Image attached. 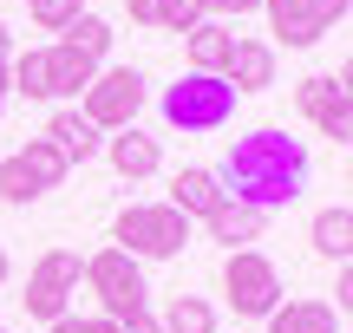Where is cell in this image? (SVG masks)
Instances as JSON below:
<instances>
[{"mask_svg": "<svg viewBox=\"0 0 353 333\" xmlns=\"http://www.w3.org/2000/svg\"><path fill=\"white\" fill-rule=\"evenodd\" d=\"M216 177H223V190L236 196V203H255V209L275 216V209H288L294 196L307 190V144L288 138V131H275V125H262V131L229 144Z\"/></svg>", "mask_w": 353, "mask_h": 333, "instance_id": "6da1fadb", "label": "cell"}, {"mask_svg": "<svg viewBox=\"0 0 353 333\" xmlns=\"http://www.w3.org/2000/svg\"><path fill=\"white\" fill-rule=\"evenodd\" d=\"M183 242H190V216L170 203H131L112 222V248H125L138 261H170V255H183Z\"/></svg>", "mask_w": 353, "mask_h": 333, "instance_id": "7a4b0ae2", "label": "cell"}, {"mask_svg": "<svg viewBox=\"0 0 353 333\" xmlns=\"http://www.w3.org/2000/svg\"><path fill=\"white\" fill-rule=\"evenodd\" d=\"M236 98L242 92L223 72H183L176 85H164V118L176 131H223L236 118Z\"/></svg>", "mask_w": 353, "mask_h": 333, "instance_id": "3957f363", "label": "cell"}, {"mask_svg": "<svg viewBox=\"0 0 353 333\" xmlns=\"http://www.w3.org/2000/svg\"><path fill=\"white\" fill-rule=\"evenodd\" d=\"M79 98H85L79 111H85L99 131H125V125H138L144 98H151V78H144L138 65H99V78H92Z\"/></svg>", "mask_w": 353, "mask_h": 333, "instance_id": "277c9868", "label": "cell"}, {"mask_svg": "<svg viewBox=\"0 0 353 333\" xmlns=\"http://www.w3.org/2000/svg\"><path fill=\"white\" fill-rule=\"evenodd\" d=\"M223 294H229V308H236V321H268V314L281 308V275H275V261H268L262 248H229V261H223Z\"/></svg>", "mask_w": 353, "mask_h": 333, "instance_id": "5b68a950", "label": "cell"}, {"mask_svg": "<svg viewBox=\"0 0 353 333\" xmlns=\"http://www.w3.org/2000/svg\"><path fill=\"white\" fill-rule=\"evenodd\" d=\"M79 281H85V261L72 255V248H46V255L33 261V275H26V314L33 321H65L72 314V294H79Z\"/></svg>", "mask_w": 353, "mask_h": 333, "instance_id": "8992f818", "label": "cell"}, {"mask_svg": "<svg viewBox=\"0 0 353 333\" xmlns=\"http://www.w3.org/2000/svg\"><path fill=\"white\" fill-rule=\"evenodd\" d=\"M65 170H72V164H65L46 138H26V151L0 157V203H13V209L39 203L46 190H59V183H65Z\"/></svg>", "mask_w": 353, "mask_h": 333, "instance_id": "52a82bcc", "label": "cell"}, {"mask_svg": "<svg viewBox=\"0 0 353 333\" xmlns=\"http://www.w3.org/2000/svg\"><path fill=\"white\" fill-rule=\"evenodd\" d=\"M85 288L99 294V314L105 321H125V314H138L144 308V268H138V255H125V248H99V255L85 261Z\"/></svg>", "mask_w": 353, "mask_h": 333, "instance_id": "ba28073f", "label": "cell"}, {"mask_svg": "<svg viewBox=\"0 0 353 333\" xmlns=\"http://www.w3.org/2000/svg\"><path fill=\"white\" fill-rule=\"evenodd\" d=\"M262 13H268L275 46L307 52V46H321V33H327V26H341L347 13H353V0H262Z\"/></svg>", "mask_w": 353, "mask_h": 333, "instance_id": "9c48e42d", "label": "cell"}, {"mask_svg": "<svg viewBox=\"0 0 353 333\" xmlns=\"http://www.w3.org/2000/svg\"><path fill=\"white\" fill-rule=\"evenodd\" d=\"M294 111H301L307 125L321 131V138H334V144H353V92H347L334 72H314V78H301V85H294Z\"/></svg>", "mask_w": 353, "mask_h": 333, "instance_id": "30bf717a", "label": "cell"}, {"mask_svg": "<svg viewBox=\"0 0 353 333\" xmlns=\"http://www.w3.org/2000/svg\"><path fill=\"white\" fill-rule=\"evenodd\" d=\"M39 138H46L52 151L65 157V164H85V157H99V151H105V131L92 125V118L79 111V105H65V111H52V118H46V131H39Z\"/></svg>", "mask_w": 353, "mask_h": 333, "instance_id": "8fae6325", "label": "cell"}, {"mask_svg": "<svg viewBox=\"0 0 353 333\" xmlns=\"http://www.w3.org/2000/svg\"><path fill=\"white\" fill-rule=\"evenodd\" d=\"M223 203H229V190H223V177H216V170L190 164V170H176V177H170V209H183L190 222L216 216Z\"/></svg>", "mask_w": 353, "mask_h": 333, "instance_id": "7c38bea8", "label": "cell"}, {"mask_svg": "<svg viewBox=\"0 0 353 333\" xmlns=\"http://www.w3.org/2000/svg\"><path fill=\"white\" fill-rule=\"evenodd\" d=\"M223 78L236 92H268V85H275V46H268V39H236Z\"/></svg>", "mask_w": 353, "mask_h": 333, "instance_id": "4fadbf2b", "label": "cell"}, {"mask_svg": "<svg viewBox=\"0 0 353 333\" xmlns=\"http://www.w3.org/2000/svg\"><path fill=\"white\" fill-rule=\"evenodd\" d=\"M203 229H210V242H223V248H249V242H262V229H268V209H255V203H236L229 196L216 216H203Z\"/></svg>", "mask_w": 353, "mask_h": 333, "instance_id": "5bb4252c", "label": "cell"}, {"mask_svg": "<svg viewBox=\"0 0 353 333\" xmlns=\"http://www.w3.org/2000/svg\"><path fill=\"white\" fill-rule=\"evenodd\" d=\"M105 157H112V170L118 177H157V164H164V151H157V138H144L138 125H125V131H112L105 138Z\"/></svg>", "mask_w": 353, "mask_h": 333, "instance_id": "9a60e30c", "label": "cell"}, {"mask_svg": "<svg viewBox=\"0 0 353 333\" xmlns=\"http://www.w3.org/2000/svg\"><path fill=\"white\" fill-rule=\"evenodd\" d=\"M229 46H236V33H229L223 20H196V26L183 33L190 72H223V65H229Z\"/></svg>", "mask_w": 353, "mask_h": 333, "instance_id": "2e32d148", "label": "cell"}, {"mask_svg": "<svg viewBox=\"0 0 353 333\" xmlns=\"http://www.w3.org/2000/svg\"><path fill=\"white\" fill-rule=\"evenodd\" d=\"M268 333H341V314L334 301H281L268 314Z\"/></svg>", "mask_w": 353, "mask_h": 333, "instance_id": "e0dca14e", "label": "cell"}, {"mask_svg": "<svg viewBox=\"0 0 353 333\" xmlns=\"http://www.w3.org/2000/svg\"><path fill=\"white\" fill-rule=\"evenodd\" d=\"M307 242H314V255L327 261H353V209H321L314 222H307Z\"/></svg>", "mask_w": 353, "mask_h": 333, "instance_id": "ac0fdd59", "label": "cell"}, {"mask_svg": "<svg viewBox=\"0 0 353 333\" xmlns=\"http://www.w3.org/2000/svg\"><path fill=\"white\" fill-rule=\"evenodd\" d=\"M46 72H52V98H79V92L99 78V65L85 59V52H72L59 39V46H46Z\"/></svg>", "mask_w": 353, "mask_h": 333, "instance_id": "d6986e66", "label": "cell"}, {"mask_svg": "<svg viewBox=\"0 0 353 333\" xmlns=\"http://www.w3.org/2000/svg\"><path fill=\"white\" fill-rule=\"evenodd\" d=\"M7 78L20 98H52V72H46V46H26L7 59Z\"/></svg>", "mask_w": 353, "mask_h": 333, "instance_id": "ffe728a7", "label": "cell"}, {"mask_svg": "<svg viewBox=\"0 0 353 333\" xmlns=\"http://www.w3.org/2000/svg\"><path fill=\"white\" fill-rule=\"evenodd\" d=\"M65 46L85 52L92 65H105V52H112V20H99V13H79V20L65 26Z\"/></svg>", "mask_w": 353, "mask_h": 333, "instance_id": "44dd1931", "label": "cell"}, {"mask_svg": "<svg viewBox=\"0 0 353 333\" xmlns=\"http://www.w3.org/2000/svg\"><path fill=\"white\" fill-rule=\"evenodd\" d=\"M164 333H216V308L203 294H176L164 308Z\"/></svg>", "mask_w": 353, "mask_h": 333, "instance_id": "7402d4cb", "label": "cell"}, {"mask_svg": "<svg viewBox=\"0 0 353 333\" xmlns=\"http://www.w3.org/2000/svg\"><path fill=\"white\" fill-rule=\"evenodd\" d=\"M26 13H33L39 33H65V26L85 13V0H26Z\"/></svg>", "mask_w": 353, "mask_h": 333, "instance_id": "603a6c76", "label": "cell"}, {"mask_svg": "<svg viewBox=\"0 0 353 333\" xmlns=\"http://www.w3.org/2000/svg\"><path fill=\"white\" fill-rule=\"evenodd\" d=\"M196 20H203L196 0H164V26H157V33H190Z\"/></svg>", "mask_w": 353, "mask_h": 333, "instance_id": "cb8c5ba5", "label": "cell"}, {"mask_svg": "<svg viewBox=\"0 0 353 333\" xmlns=\"http://www.w3.org/2000/svg\"><path fill=\"white\" fill-rule=\"evenodd\" d=\"M52 333H118V321H105V314H65V321H52Z\"/></svg>", "mask_w": 353, "mask_h": 333, "instance_id": "d4e9b609", "label": "cell"}, {"mask_svg": "<svg viewBox=\"0 0 353 333\" xmlns=\"http://www.w3.org/2000/svg\"><path fill=\"white\" fill-rule=\"evenodd\" d=\"M262 0H196V13L203 20H223V13H255Z\"/></svg>", "mask_w": 353, "mask_h": 333, "instance_id": "484cf974", "label": "cell"}, {"mask_svg": "<svg viewBox=\"0 0 353 333\" xmlns=\"http://www.w3.org/2000/svg\"><path fill=\"white\" fill-rule=\"evenodd\" d=\"M131 26H164V0H125Z\"/></svg>", "mask_w": 353, "mask_h": 333, "instance_id": "4316f807", "label": "cell"}, {"mask_svg": "<svg viewBox=\"0 0 353 333\" xmlns=\"http://www.w3.org/2000/svg\"><path fill=\"white\" fill-rule=\"evenodd\" d=\"M118 333H164V321H151V308H138V314L118 321Z\"/></svg>", "mask_w": 353, "mask_h": 333, "instance_id": "83f0119b", "label": "cell"}, {"mask_svg": "<svg viewBox=\"0 0 353 333\" xmlns=\"http://www.w3.org/2000/svg\"><path fill=\"white\" fill-rule=\"evenodd\" d=\"M334 294H341V314H353V261H341V288Z\"/></svg>", "mask_w": 353, "mask_h": 333, "instance_id": "f1b7e54d", "label": "cell"}, {"mask_svg": "<svg viewBox=\"0 0 353 333\" xmlns=\"http://www.w3.org/2000/svg\"><path fill=\"white\" fill-rule=\"evenodd\" d=\"M0 59H13V26L0 20Z\"/></svg>", "mask_w": 353, "mask_h": 333, "instance_id": "f546056e", "label": "cell"}, {"mask_svg": "<svg viewBox=\"0 0 353 333\" xmlns=\"http://www.w3.org/2000/svg\"><path fill=\"white\" fill-rule=\"evenodd\" d=\"M7 92H13V78H7V59H0V111H7Z\"/></svg>", "mask_w": 353, "mask_h": 333, "instance_id": "4dcf8cb0", "label": "cell"}, {"mask_svg": "<svg viewBox=\"0 0 353 333\" xmlns=\"http://www.w3.org/2000/svg\"><path fill=\"white\" fill-rule=\"evenodd\" d=\"M7 275H13V261H7V248H0V288H7Z\"/></svg>", "mask_w": 353, "mask_h": 333, "instance_id": "1f68e13d", "label": "cell"}, {"mask_svg": "<svg viewBox=\"0 0 353 333\" xmlns=\"http://www.w3.org/2000/svg\"><path fill=\"white\" fill-rule=\"evenodd\" d=\"M341 85H347V92H353V59H347V72H341Z\"/></svg>", "mask_w": 353, "mask_h": 333, "instance_id": "d6a6232c", "label": "cell"}, {"mask_svg": "<svg viewBox=\"0 0 353 333\" xmlns=\"http://www.w3.org/2000/svg\"><path fill=\"white\" fill-rule=\"evenodd\" d=\"M0 333H7V327H0Z\"/></svg>", "mask_w": 353, "mask_h": 333, "instance_id": "836d02e7", "label": "cell"}]
</instances>
